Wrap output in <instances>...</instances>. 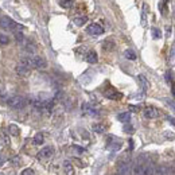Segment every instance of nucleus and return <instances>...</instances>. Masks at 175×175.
<instances>
[{
    "mask_svg": "<svg viewBox=\"0 0 175 175\" xmlns=\"http://www.w3.org/2000/svg\"><path fill=\"white\" fill-rule=\"evenodd\" d=\"M139 81H140V85H141V88L144 89H147L148 88V82H147V78H145L144 76H139Z\"/></svg>",
    "mask_w": 175,
    "mask_h": 175,
    "instance_id": "nucleus-23",
    "label": "nucleus"
},
{
    "mask_svg": "<svg viewBox=\"0 0 175 175\" xmlns=\"http://www.w3.org/2000/svg\"><path fill=\"white\" fill-rule=\"evenodd\" d=\"M143 115H144L145 119H156V117L160 116V111L156 108H154V107H147L143 111Z\"/></svg>",
    "mask_w": 175,
    "mask_h": 175,
    "instance_id": "nucleus-5",
    "label": "nucleus"
},
{
    "mask_svg": "<svg viewBox=\"0 0 175 175\" xmlns=\"http://www.w3.org/2000/svg\"><path fill=\"white\" fill-rule=\"evenodd\" d=\"M155 175H171L170 174V168L166 166H159L158 168H155Z\"/></svg>",
    "mask_w": 175,
    "mask_h": 175,
    "instance_id": "nucleus-10",
    "label": "nucleus"
},
{
    "mask_svg": "<svg viewBox=\"0 0 175 175\" xmlns=\"http://www.w3.org/2000/svg\"><path fill=\"white\" fill-rule=\"evenodd\" d=\"M124 55H125V58L129 59V61H135V59H136V54H135V53H133L132 50H125Z\"/></svg>",
    "mask_w": 175,
    "mask_h": 175,
    "instance_id": "nucleus-20",
    "label": "nucleus"
},
{
    "mask_svg": "<svg viewBox=\"0 0 175 175\" xmlns=\"http://www.w3.org/2000/svg\"><path fill=\"white\" fill-rule=\"evenodd\" d=\"M30 65L31 67H35V69H44L47 66V62L42 57L34 55V57H30Z\"/></svg>",
    "mask_w": 175,
    "mask_h": 175,
    "instance_id": "nucleus-3",
    "label": "nucleus"
},
{
    "mask_svg": "<svg viewBox=\"0 0 175 175\" xmlns=\"http://www.w3.org/2000/svg\"><path fill=\"white\" fill-rule=\"evenodd\" d=\"M63 167H65V173H66V175H74V168H73V166L69 163V162H65Z\"/></svg>",
    "mask_w": 175,
    "mask_h": 175,
    "instance_id": "nucleus-16",
    "label": "nucleus"
},
{
    "mask_svg": "<svg viewBox=\"0 0 175 175\" xmlns=\"http://www.w3.org/2000/svg\"><path fill=\"white\" fill-rule=\"evenodd\" d=\"M74 150H76L77 152H84V148H80L78 145H74Z\"/></svg>",
    "mask_w": 175,
    "mask_h": 175,
    "instance_id": "nucleus-34",
    "label": "nucleus"
},
{
    "mask_svg": "<svg viewBox=\"0 0 175 175\" xmlns=\"http://www.w3.org/2000/svg\"><path fill=\"white\" fill-rule=\"evenodd\" d=\"M105 96H107L108 99H112V100H117V99H120V97H121L120 93H117L116 90H113V89H112V90H107V92H105Z\"/></svg>",
    "mask_w": 175,
    "mask_h": 175,
    "instance_id": "nucleus-14",
    "label": "nucleus"
},
{
    "mask_svg": "<svg viewBox=\"0 0 175 175\" xmlns=\"http://www.w3.org/2000/svg\"><path fill=\"white\" fill-rule=\"evenodd\" d=\"M167 121H170L174 127H175V117H171V116H167Z\"/></svg>",
    "mask_w": 175,
    "mask_h": 175,
    "instance_id": "nucleus-31",
    "label": "nucleus"
},
{
    "mask_svg": "<svg viewBox=\"0 0 175 175\" xmlns=\"http://www.w3.org/2000/svg\"><path fill=\"white\" fill-rule=\"evenodd\" d=\"M7 104L14 109H23L27 103H26V99L22 96H11L10 100L7 101Z\"/></svg>",
    "mask_w": 175,
    "mask_h": 175,
    "instance_id": "nucleus-2",
    "label": "nucleus"
},
{
    "mask_svg": "<svg viewBox=\"0 0 175 175\" xmlns=\"http://www.w3.org/2000/svg\"><path fill=\"white\" fill-rule=\"evenodd\" d=\"M43 141H44V136H43V133H36V135L34 136V139H32V143H34L35 145H40V144H43Z\"/></svg>",
    "mask_w": 175,
    "mask_h": 175,
    "instance_id": "nucleus-15",
    "label": "nucleus"
},
{
    "mask_svg": "<svg viewBox=\"0 0 175 175\" xmlns=\"http://www.w3.org/2000/svg\"><path fill=\"white\" fill-rule=\"evenodd\" d=\"M15 39L18 40L19 43H24V40H26V38H24L22 31H15Z\"/></svg>",
    "mask_w": 175,
    "mask_h": 175,
    "instance_id": "nucleus-21",
    "label": "nucleus"
},
{
    "mask_svg": "<svg viewBox=\"0 0 175 175\" xmlns=\"http://www.w3.org/2000/svg\"><path fill=\"white\" fill-rule=\"evenodd\" d=\"M53 155H54V148L51 145H47V147H43L38 152V155H36V158H39V159H48Z\"/></svg>",
    "mask_w": 175,
    "mask_h": 175,
    "instance_id": "nucleus-4",
    "label": "nucleus"
},
{
    "mask_svg": "<svg viewBox=\"0 0 175 175\" xmlns=\"http://www.w3.org/2000/svg\"><path fill=\"white\" fill-rule=\"evenodd\" d=\"M0 141H2L3 144H6V145L10 144V139H8V136L4 135V133H0Z\"/></svg>",
    "mask_w": 175,
    "mask_h": 175,
    "instance_id": "nucleus-25",
    "label": "nucleus"
},
{
    "mask_svg": "<svg viewBox=\"0 0 175 175\" xmlns=\"http://www.w3.org/2000/svg\"><path fill=\"white\" fill-rule=\"evenodd\" d=\"M166 78H167V81H171V80H173V73H171V71H167V74H166Z\"/></svg>",
    "mask_w": 175,
    "mask_h": 175,
    "instance_id": "nucleus-32",
    "label": "nucleus"
},
{
    "mask_svg": "<svg viewBox=\"0 0 175 175\" xmlns=\"http://www.w3.org/2000/svg\"><path fill=\"white\" fill-rule=\"evenodd\" d=\"M22 175H35V173H34V170L32 168H26V170H23L22 171Z\"/></svg>",
    "mask_w": 175,
    "mask_h": 175,
    "instance_id": "nucleus-28",
    "label": "nucleus"
},
{
    "mask_svg": "<svg viewBox=\"0 0 175 175\" xmlns=\"http://www.w3.org/2000/svg\"><path fill=\"white\" fill-rule=\"evenodd\" d=\"M124 131L125 132H132V127H124Z\"/></svg>",
    "mask_w": 175,
    "mask_h": 175,
    "instance_id": "nucleus-35",
    "label": "nucleus"
},
{
    "mask_svg": "<svg viewBox=\"0 0 175 175\" xmlns=\"http://www.w3.org/2000/svg\"><path fill=\"white\" fill-rule=\"evenodd\" d=\"M86 20H88L86 16H78V18H74V24L76 26H84L86 23Z\"/></svg>",
    "mask_w": 175,
    "mask_h": 175,
    "instance_id": "nucleus-17",
    "label": "nucleus"
},
{
    "mask_svg": "<svg viewBox=\"0 0 175 175\" xmlns=\"http://www.w3.org/2000/svg\"><path fill=\"white\" fill-rule=\"evenodd\" d=\"M103 47H104V50L111 51V50H113V47H115V43H113L112 40H105L103 43Z\"/></svg>",
    "mask_w": 175,
    "mask_h": 175,
    "instance_id": "nucleus-18",
    "label": "nucleus"
},
{
    "mask_svg": "<svg viewBox=\"0 0 175 175\" xmlns=\"http://www.w3.org/2000/svg\"><path fill=\"white\" fill-rule=\"evenodd\" d=\"M117 120H120L121 123H129V120H131V113L129 112L120 113V115H117Z\"/></svg>",
    "mask_w": 175,
    "mask_h": 175,
    "instance_id": "nucleus-11",
    "label": "nucleus"
},
{
    "mask_svg": "<svg viewBox=\"0 0 175 175\" xmlns=\"http://www.w3.org/2000/svg\"><path fill=\"white\" fill-rule=\"evenodd\" d=\"M133 175H145L144 174V163H137L133 167Z\"/></svg>",
    "mask_w": 175,
    "mask_h": 175,
    "instance_id": "nucleus-13",
    "label": "nucleus"
},
{
    "mask_svg": "<svg viewBox=\"0 0 175 175\" xmlns=\"http://www.w3.org/2000/svg\"><path fill=\"white\" fill-rule=\"evenodd\" d=\"M86 61L89 63H96L97 61H99V57H97L96 51H89L86 54Z\"/></svg>",
    "mask_w": 175,
    "mask_h": 175,
    "instance_id": "nucleus-12",
    "label": "nucleus"
},
{
    "mask_svg": "<svg viewBox=\"0 0 175 175\" xmlns=\"http://www.w3.org/2000/svg\"><path fill=\"white\" fill-rule=\"evenodd\" d=\"M93 131L96 133H103V132H105V127L103 124H94L93 125Z\"/></svg>",
    "mask_w": 175,
    "mask_h": 175,
    "instance_id": "nucleus-22",
    "label": "nucleus"
},
{
    "mask_svg": "<svg viewBox=\"0 0 175 175\" xmlns=\"http://www.w3.org/2000/svg\"><path fill=\"white\" fill-rule=\"evenodd\" d=\"M15 70H16V74L20 76V77H27L28 74H30V67H27L26 65H23V63H20V62L16 65Z\"/></svg>",
    "mask_w": 175,
    "mask_h": 175,
    "instance_id": "nucleus-6",
    "label": "nucleus"
},
{
    "mask_svg": "<svg viewBox=\"0 0 175 175\" xmlns=\"http://www.w3.org/2000/svg\"><path fill=\"white\" fill-rule=\"evenodd\" d=\"M10 133H11L12 136H18L19 133H20L19 127H16L15 124H11V125H10Z\"/></svg>",
    "mask_w": 175,
    "mask_h": 175,
    "instance_id": "nucleus-19",
    "label": "nucleus"
},
{
    "mask_svg": "<svg viewBox=\"0 0 175 175\" xmlns=\"http://www.w3.org/2000/svg\"><path fill=\"white\" fill-rule=\"evenodd\" d=\"M8 42H10V38L4 34H0V44H7Z\"/></svg>",
    "mask_w": 175,
    "mask_h": 175,
    "instance_id": "nucleus-26",
    "label": "nucleus"
},
{
    "mask_svg": "<svg viewBox=\"0 0 175 175\" xmlns=\"http://www.w3.org/2000/svg\"><path fill=\"white\" fill-rule=\"evenodd\" d=\"M144 174L145 175H155V166L151 162H145L144 163Z\"/></svg>",
    "mask_w": 175,
    "mask_h": 175,
    "instance_id": "nucleus-9",
    "label": "nucleus"
},
{
    "mask_svg": "<svg viewBox=\"0 0 175 175\" xmlns=\"http://www.w3.org/2000/svg\"><path fill=\"white\" fill-rule=\"evenodd\" d=\"M4 160H6V158H4V155H3V154H0V166H3Z\"/></svg>",
    "mask_w": 175,
    "mask_h": 175,
    "instance_id": "nucleus-33",
    "label": "nucleus"
},
{
    "mask_svg": "<svg viewBox=\"0 0 175 175\" xmlns=\"http://www.w3.org/2000/svg\"><path fill=\"white\" fill-rule=\"evenodd\" d=\"M0 27L4 28V30H8V31H22V28H23L22 24H18L11 18H8V16L0 18Z\"/></svg>",
    "mask_w": 175,
    "mask_h": 175,
    "instance_id": "nucleus-1",
    "label": "nucleus"
},
{
    "mask_svg": "<svg viewBox=\"0 0 175 175\" xmlns=\"http://www.w3.org/2000/svg\"><path fill=\"white\" fill-rule=\"evenodd\" d=\"M0 175H4V174H3V173H0Z\"/></svg>",
    "mask_w": 175,
    "mask_h": 175,
    "instance_id": "nucleus-37",
    "label": "nucleus"
},
{
    "mask_svg": "<svg viewBox=\"0 0 175 175\" xmlns=\"http://www.w3.org/2000/svg\"><path fill=\"white\" fill-rule=\"evenodd\" d=\"M170 62H171V65L175 63V48H173L171 54H170Z\"/></svg>",
    "mask_w": 175,
    "mask_h": 175,
    "instance_id": "nucleus-29",
    "label": "nucleus"
},
{
    "mask_svg": "<svg viewBox=\"0 0 175 175\" xmlns=\"http://www.w3.org/2000/svg\"><path fill=\"white\" fill-rule=\"evenodd\" d=\"M174 96H175V85H174Z\"/></svg>",
    "mask_w": 175,
    "mask_h": 175,
    "instance_id": "nucleus-36",
    "label": "nucleus"
},
{
    "mask_svg": "<svg viewBox=\"0 0 175 175\" xmlns=\"http://www.w3.org/2000/svg\"><path fill=\"white\" fill-rule=\"evenodd\" d=\"M88 32L89 34H92V35H101L104 32V28L101 27L100 24L93 23V24H90V26L88 27Z\"/></svg>",
    "mask_w": 175,
    "mask_h": 175,
    "instance_id": "nucleus-7",
    "label": "nucleus"
},
{
    "mask_svg": "<svg viewBox=\"0 0 175 175\" xmlns=\"http://www.w3.org/2000/svg\"><path fill=\"white\" fill-rule=\"evenodd\" d=\"M73 6V0H62L61 2V7L63 8H70Z\"/></svg>",
    "mask_w": 175,
    "mask_h": 175,
    "instance_id": "nucleus-24",
    "label": "nucleus"
},
{
    "mask_svg": "<svg viewBox=\"0 0 175 175\" xmlns=\"http://www.w3.org/2000/svg\"><path fill=\"white\" fill-rule=\"evenodd\" d=\"M166 103H167V105H168V107L171 108L173 111L175 112V103H174V101H171V100H166Z\"/></svg>",
    "mask_w": 175,
    "mask_h": 175,
    "instance_id": "nucleus-30",
    "label": "nucleus"
},
{
    "mask_svg": "<svg viewBox=\"0 0 175 175\" xmlns=\"http://www.w3.org/2000/svg\"><path fill=\"white\" fill-rule=\"evenodd\" d=\"M82 111H84L85 115H88V116H97V115H99V111L94 109L90 104H88V103H85L82 105Z\"/></svg>",
    "mask_w": 175,
    "mask_h": 175,
    "instance_id": "nucleus-8",
    "label": "nucleus"
},
{
    "mask_svg": "<svg viewBox=\"0 0 175 175\" xmlns=\"http://www.w3.org/2000/svg\"><path fill=\"white\" fill-rule=\"evenodd\" d=\"M152 36H154L155 39H159L160 36H162V32L158 30V28H152Z\"/></svg>",
    "mask_w": 175,
    "mask_h": 175,
    "instance_id": "nucleus-27",
    "label": "nucleus"
}]
</instances>
